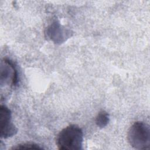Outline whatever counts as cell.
<instances>
[{
  "instance_id": "5",
  "label": "cell",
  "mask_w": 150,
  "mask_h": 150,
  "mask_svg": "<svg viewBox=\"0 0 150 150\" xmlns=\"http://www.w3.org/2000/svg\"><path fill=\"white\" fill-rule=\"evenodd\" d=\"M12 149H43L40 146L34 144H19L16 145L15 147L12 148Z\"/></svg>"
},
{
  "instance_id": "3",
  "label": "cell",
  "mask_w": 150,
  "mask_h": 150,
  "mask_svg": "<svg viewBox=\"0 0 150 150\" xmlns=\"http://www.w3.org/2000/svg\"><path fill=\"white\" fill-rule=\"evenodd\" d=\"M1 137L6 138L15 135L17 128L11 122V110L5 105L0 107Z\"/></svg>"
},
{
  "instance_id": "1",
  "label": "cell",
  "mask_w": 150,
  "mask_h": 150,
  "mask_svg": "<svg viewBox=\"0 0 150 150\" xmlns=\"http://www.w3.org/2000/svg\"><path fill=\"white\" fill-rule=\"evenodd\" d=\"M83 141V134L81 129L77 125H70L59 132L57 138V145L59 149H81Z\"/></svg>"
},
{
  "instance_id": "4",
  "label": "cell",
  "mask_w": 150,
  "mask_h": 150,
  "mask_svg": "<svg viewBox=\"0 0 150 150\" xmlns=\"http://www.w3.org/2000/svg\"><path fill=\"white\" fill-rule=\"evenodd\" d=\"M109 121V116L107 112L104 111H100L97 115L96 122L97 126L100 128H103L105 127Z\"/></svg>"
},
{
  "instance_id": "2",
  "label": "cell",
  "mask_w": 150,
  "mask_h": 150,
  "mask_svg": "<svg viewBox=\"0 0 150 150\" xmlns=\"http://www.w3.org/2000/svg\"><path fill=\"white\" fill-rule=\"evenodd\" d=\"M128 139L130 145L135 149H149L150 145L149 125L143 122H135L128 131Z\"/></svg>"
}]
</instances>
